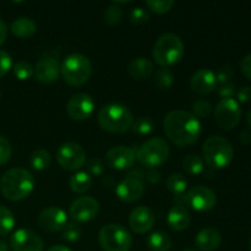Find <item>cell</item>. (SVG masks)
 Instances as JSON below:
<instances>
[{"label": "cell", "mask_w": 251, "mask_h": 251, "mask_svg": "<svg viewBox=\"0 0 251 251\" xmlns=\"http://www.w3.org/2000/svg\"><path fill=\"white\" fill-rule=\"evenodd\" d=\"M163 129L169 141L184 147L198 141L201 134V123L193 113L173 110L164 118Z\"/></svg>", "instance_id": "obj_1"}, {"label": "cell", "mask_w": 251, "mask_h": 251, "mask_svg": "<svg viewBox=\"0 0 251 251\" xmlns=\"http://www.w3.org/2000/svg\"><path fill=\"white\" fill-rule=\"evenodd\" d=\"M34 189V178L25 168H12L5 172L0 180L1 194L10 201H21Z\"/></svg>", "instance_id": "obj_2"}, {"label": "cell", "mask_w": 251, "mask_h": 251, "mask_svg": "<svg viewBox=\"0 0 251 251\" xmlns=\"http://www.w3.org/2000/svg\"><path fill=\"white\" fill-rule=\"evenodd\" d=\"M98 123L103 130L110 134H124L131 129L134 117L129 108L125 105L110 103L100 110Z\"/></svg>", "instance_id": "obj_3"}, {"label": "cell", "mask_w": 251, "mask_h": 251, "mask_svg": "<svg viewBox=\"0 0 251 251\" xmlns=\"http://www.w3.org/2000/svg\"><path fill=\"white\" fill-rule=\"evenodd\" d=\"M184 43L176 34L166 33L159 37L154 43L152 56L162 68L176 65L184 56Z\"/></svg>", "instance_id": "obj_4"}, {"label": "cell", "mask_w": 251, "mask_h": 251, "mask_svg": "<svg viewBox=\"0 0 251 251\" xmlns=\"http://www.w3.org/2000/svg\"><path fill=\"white\" fill-rule=\"evenodd\" d=\"M203 159L212 169H223L230 164L234 157V149L227 139L211 136L203 142Z\"/></svg>", "instance_id": "obj_5"}, {"label": "cell", "mask_w": 251, "mask_h": 251, "mask_svg": "<svg viewBox=\"0 0 251 251\" xmlns=\"http://www.w3.org/2000/svg\"><path fill=\"white\" fill-rule=\"evenodd\" d=\"M60 73L64 81L73 87L85 85L92 74V65L87 56L73 53L64 59L60 66Z\"/></svg>", "instance_id": "obj_6"}, {"label": "cell", "mask_w": 251, "mask_h": 251, "mask_svg": "<svg viewBox=\"0 0 251 251\" xmlns=\"http://www.w3.org/2000/svg\"><path fill=\"white\" fill-rule=\"evenodd\" d=\"M136 153V159L142 167L156 169L167 162L169 157V146L162 137H153L141 145Z\"/></svg>", "instance_id": "obj_7"}, {"label": "cell", "mask_w": 251, "mask_h": 251, "mask_svg": "<svg viewBox=\"0 0 251 251\" xmlns=\"http://www.w3.org/2000/svg\"><path fill=\"white\" fill-rule=\"evenodd\" d=\"M98 240L104 251H129L132 244L130 233L120 225H107L100 230Z\"/></svg>", "instance_id": "obj_8"}, {"label": "cell", "mask_w": 251, "mask_h": 251, "mask_svg": "<svg viewBox=\"0 0 251 251\" xmlns=\"http://www.w3.org/2000/svg\"><path fill=\"white\" fill-rule=\"evenodd\" d=\"M242 118V109L234 98H225L215 108V120L223 130H232L238 126Z\"/></svg>", "instance_id": "obj_9"}, {"label": "cell", "mask_w": 251, "mask_h": 251, "mask_svg": "<svg viewBox=\"0 0 251 251\" xmlns=\"http://www.w3.org/2000/svg\"><path fill=\"white\" fill-rule=\"evenodd\" d=\"M56 161L65 171H76L86 162V151L76 142H65L56 151Z\"/></svg>", "instance_id": "obj_10"}, {"label": "cell", "mask_w": 251, "mask_h": 251, "mask_svg": "<svg viewBox=\"0 0 251 251\" xmlns=\"http://www.w3.org/2000/svg\"><path fill=\"white\" fill-rule=\"evenodd\" d=\"M186 202L189 207L198 212H206L212 210L217 202V196L212 189L198 185L186 193Z\"/></svg>", "instance_id": "obj_11"}, {"label": "cell", "mask_w": 251, "mask_h": 251, "mask_svg": "<svg viewBox=\"0 0 251 251\" xmlns=\"http://www.w3.org/2000/svg\"><path fill=\"white\" fill-rule=\"evenodd\" d=\"M95 110V100L87 93H76L66 104V113L73 120H86Z\"/></svg>", "instance_id": "obj_12"}, {"label": "cell", "mask_w": 251, "mask_h": 251, "mask_svg": "<svg viewBox=\"0 0 251 251\" xmlns=\"http://www.w3.org/2000/svg\"><path fill=\"white\" fill-rule=\"evenodd\" d=\"M10 247L14 251H43L44 244L36 232L22 228L11 235Z\"/></svg>", "instance_id": "obj_13"}, {"label": "cell", "mask_w": 251, "mask_h": 251, "mask_svg": "<svg viewBox=\"0 0 251 251\" xmlns=\"http://www.w3.org/2000/svg\"><path fill=\"white\" fill-rule=\"evenodd\" d=\"M145 185L141 178L127 174L115 188V194L122 201L126 203L135 202L144 195Z\"/></svg>", "instance_id": "obj_14"}, {"label": "cell", "mask_w": 251, "mask_h": 251, "mask_svg": "<svg viewBox=\"0 0 251 251\" xmlns=\"http://www.w3.org/2000/svg\"><path fill=\"white\" fill-rule=\"evenodd\" d=\"M100 203L91 196H81L73 201L70 206V216L76 222H88L98 215Z\"/></svg>", "instance_id": "obj_15"}, {"label": "cell", "mask_w": 251, "mask_h": 251, "mask_svg": "<svg viewBox=\"0 0 251 251\" xmlns=\"http://www.w3.org/2000/svg\"><path fill=\"white\" fill-rule=\"evenodd\" d=\"M107 164L113 169L125 171L131 168L136 161V153L132 149L126 146H117L110 149L105 154Z\"/></svg>", "instance_id": "obj_16"}, {"label": "cell", "mask_w": 251, "mask_h": 251, "mask_svg": "<svg viewBox=\"0 0 251 251\" xmlns=\"http://www.w3.org/2000/svg\"><path fill=\"white\" fill-rule=\"evenodd\" d=\"M66 223H68L66 213L59 207L44 208L38 216V226L42 229L49 233L63 230Z\"/></svg>", "instance_id": "obj_17"}, {"label": "cell", "mask_w": 251, "mask_h": 251, "mask_svg": "<svg viewBox=\"0 0 251 251\" xmlns=\"http://www.w3.org/2000/svg\"><path fill=\"white\" fill-rule=\"evenodd\" d=\"M154 225V215L146 206H137L129 216V226L137 234H145Z\"/></svg>", "instance_id": "obj_18"}, {"label": "cell", "mask_w": 251, "mask_h": 251, "mask_svg": "<svg viewBox=\"0 0 251 251\" xmlns=\"http://www.w3.org/2000/svg\"><path fill=\"white\" fill-rule=\"evenodd\" d=\"M60 65L53 56H42L34 66V76L41 83H51L58 80Z\"/></svg>", "instance_id": "obj_19"}, {"label": "cell", "mask_w": 251, "mask_h": 251, "mask_svg": "<svg viewBox=\"0 0 251 251\" xmlns=\"http://www.w3.org/2000/svg\"><path fill=\"white\" fill-rule=\"evenodd\" d=\"M217 86L216 75L208 69H201L196 71L190 80V88L199 95H207L212 92Z\"/></svg>", "instance_id": "obj_20"}, {"label": "cell", "mask_w": 251, "mask_h": 251, "mask_svg": "<svg viewBox=\"0 0 251 251\" xmlns=\"http://www.w3.org/2000/svg\"><path fill=\"white\" fill-rule=\"evenodd\" d=\"M222 243V235L215 228H205L195 237V244L201 251H213Z\"/></svg>", "instance_id": "obj_21"}, {"label": "cell", "mask_w": 251, "mask_h": 251, "mask_svg": "<svg viewBox=\"0 0 251 251\" xmlns=\"http://www.w3.org/2000/svg\"><path fill=\"white\" fill-rule=\"evenodd\" d=\"M167 222H168L171 229L181 232L189 227L191 222V216L189 211L183 206H173L168 213Z\"/></svg>", "instance_id": "obj_22"}, {"label": "cell", "mask_w": 251, "mask_h": 251, "mask_svg": "<svg viewBox=\"0 0 251 251\" xmlns=\"http://www.w3.org/2000/svg\"><path fill=\"white\" fill-rule=\"evenodd\" d=\"M127 71L134 80H146L153 74V64L146 58H136L129 64Z\"/></svg>", "instance_id": "obj_23"}, {"label": "cell", "mask_w": 251, "mask_h": 251, "mask_svg": "<svg viewBox=\"0 0 251 251\" xmlns=\"http://www.w3.org/2000/svg\"><path fill=\"white\" fill-rule=\"evenodd\" d=\"M11 32L19 38H28L37 32V25L29 17H19L11 24Z\"/></svg>", "instance_id": "obj_24"}, {"label": "cell", "mask_w": 251, "mask_h": 251, "mask_svg": "<svg viewBox=\"0 0 251 251\" xmlns=\"http://www.w3.org/2000/svg\"><path fill=\"white\" fill-rule=\"evenodd\" d=\"M147 247L151 251H169L172 239L166 232H153L147 238Z\"/></svg>", "instance_id": "obj_25"}, {"label": "cell", "mask_w": 251, "mask_h": 251, "mask_svg": "<svg viewBox=\"0 0 251 251\" xmlns=\"http://www.w3.org/2000/svg\"><path fill=\"white\" fill-rule=\"evenodd\" d=\"M92 186V178L86 172H77L70 178V189L76 194H83Z\"/></svg>", "instance_id": "obj_26"}, {"label": "cell", "mask_w": 251, "mask_h": 251, "mask_svg": "<svg viewBox=\"0 0 251 251\" xmlns=\"http://www.w3.org/2000/svg\"><path fill=\"white\" fill-rule=\"evenodd\" d=\"M154 85L162 91L169 90L174 83V74L171 69L161 68L154 73Z\"/></svg>", "instance_id": "obj_27"}, {"label": "cell", "mask_w": 251, "mask_h": 251, "mask_svg": "<svg viewBox=\"0 0 251 251\" xmlns=\"http://www.w3.org/2000/svg\"><path fill=\"white\" fill-rule=\"evenodd\" d=\"M29 163H31L32 168L36 171H44L50 164V153L43 149L36 150L32 152L31 157H29Z\"/></svg>", "instance_id": "obj_28"}, {"label": "cell", "mask_w": 251, "mask_h": 251, "mask_svg": "<svg viewBox=\"0 0 251 251\" xmlns=\"http://www.w3.org/2000/svg\"><path fill=\"white\" fill-rule=\"evenodd\" d=\"M166 185L168 190L173 193L174 196H176L184 194V191L186 190V186H188V181L183 174L173 173L167 178Z\"/></svg>", "instance_id": "obj_29"}, {"label": "cell", "mask_w": 251, "mask_h": 251, "mask_svg": "<svg viewBox=\"0 0 251 251\" xmlns=\"http://www.w3.org/2000/svg\"><path fill=\"white\" fill-rule=\"evenodd\" d=\"M183 168L191 176H198L203 171V161L198 154H188L183 159Z\"/></svg>", "instance_id": "obj_30"}, {"label": "cell", "mask_w": 251, "mask_h": 251, "mask_svg": "<svg viewBox=\"0 0 251 251\" xmlns=\"http://www.w3.org/2000/svg\"><path fill=\"white\" fill-rule=\"evenodd\" d=\"M15 227V217L9 208L0 206V235H7Z\"/></svg>", "instance_id": "obj_31"}, {"label": "cell", "mask_w": 251, "mask_h": 251, "mask_svg": "<svg viewBox=\"0 0 251 251\" xmlns=\"http://www.w3.org/2000/svg\"><path fill=\"white\" fill-rule=\"evenodd\" d=\"M154 122L150 117H140L132 123L131 130L137 135H149L153 131Z\"/></svg>", "instance_id": "obj_32"}, {"label": "cell", "mask_w": 251, "mask_h": 251, "mask_svg": "<svg viewBox=\"0 0 251 251\" xmlns=\"http://www.w3.org/2000/svg\"><path fill=\"white\" fill-rule=\"evenodd\" d=\"M12 71H14V75L21 81L29 80L34 75V68L28 61L25 60L17 61L14 68H12Z\"/></svg>", "instance_id": "obj_33"}, {"label": "cell", "mask_w": 251, "mask_h": 251, "mask_svg": "<svg viewBox=\"0 0 251 251\" xmlns=\"http://www.w3.org/2000/svg\"><path fill=\"white\" fill-rule=\"evenodd\" d=\"M123 17V10L122 7L118 6L117 4H112L105 9L104 11V21L105 24L109 26H114V25L119 24L120 20Z\"/></svg>", "instance_id": "obj_34"}, {"label": "cell", "mask_w": 251, "mask_h": 251, "mask_svg": "<svg viewBox=\"0 0 251 251\" xmlns=\"http://www.w3.org/2000/svg\"><path fill=\"white\" fill-rule=\"evenodd\" d=\"M147 7L156 14H166L174 6L173 0H149L146 1Z\"/></svg>", "instance_id": "obj_35"}, {"label": "cell", "mask_w": 251, "mask_h": 251, "mask_svg": "<svg viewBox=\"0 0 251 251\" xmlns=\"http://www.w3.org/2000/svg\"><path fill=\"white\" fill-rule=\"evenodd\" d=\"M80 237H81V228L80 226H78V223L76 222L66 223L63 232L64 239L68 240V242L70 243H75L80 239Z\"/></svg>", "instance_id": "obj_36"}, {"label": "cell", "mask_w": 251, "mask_h": 251, "mask_svg": "<svg viewBox=\"0 0 251 251\" xmlns=\"http://www.w3.org/2000/svg\"><path fill=\"white\" fill-rule=\"evenodd\" d=\"M212 112V105L208 100H196L193 104V114L196 118H207L208 115Z\"/></svg>", "instance_id": "obj_37"}, {"label": "cell", "mask_w": 251, "mask_h": 251, "mask_svg": "<svg viewBox=\"0 0 251 251\" xmlns=\"http://www.w3.org/2000/svg\"><path fill=\"white\" fill-rule=\"evenodd\" d=\"M215 75L217 83L225 85V83L230 82V80L233 78V76H234V69L229 65H223L218 69V71Z\"/></svg>", "instance_id": "obj_38"}, {"label": "cell", "mask_w": 251, "mask_h": 251, "mask_svg": "<svg viewBox=\"0 0 251 251\" xmlns=\"http://www.w3.org/2000/svg\"><path fill=\"white\" fill-rule=\"evenodd\" d=\"M11 145L9 140L4 136H0V166H4L11 158Z\"/></svg>", "instance_id": "obj_39"}, {"label": "cell", "mask_w": 251, "mask_h": 251, "mask_svg": "<svg viewBox=\"0 0 251 251\" xmlns=\"http://www.w3.org/2000/svg\"><path fill=\"white\" fill-rule=\"evenodd\" d=\"M130 20H131L132 24L142 25L146 24V22L149 21L150 15L149 12L145 9H142V7H135V9H132L131 12H130Z\"/></svg>", "instance_id": "obj_40"}, {"label": "cell", "mask_w": 251, "mask_h": 251, "mask_svg": "<svg viewBox=\"0 0 251 251\" xmlns=\"http://www.w3.org/2000/svg\"><path fill=\"white\" fill-rule=\"evenodd\" d=\"M12 68V59L7 51L0 49V77L6 75Z\"/></svg>", "instance_id": "obj_41"}, {"label": "cell", "mask_w": 251, "mask_h": 251, "mask_svg": "<svg viewBox=\"0 0 251 251\" xmlns=\"http://www.w3.org/2000/svg\"><path fill=\"white\" fill-rule=\"evenodd\" d=\"M86 167H87L88 172L92 176H100L104 171V166H103L102 161L98 158H91L86 162Z\"/></svg>", "instance_id": "obj_42"}, {"label": "cell", "mask_w": 251, "mask_h": 251, "mask_svg": "<svg viewBox=\"0 0 251 251\" xmlns=\"http://www.w3.org/2000/svg\"><path fill=\"white\" fill-rule=\"evenodd\" d=\"M218 95H220L222 100H225V98H233L237 95L235 85L233 82H227L225 85H221L220 90H218Z\"/></svg>", "instance_id": "obj_43"}, {"label": "cell", "mask_w": 251, "mask_h": 251, "mask_svg": "<svg viewBox=\"0 0 251 251\" xmlns=\"http://www.w3.org/2000/svg\"><path fill=\"white\" fill-rule=\"evenodd\" d=\"M240 70H242L243 75L247 78H249L251 81V53L245 55L242 59V63H240Z\"/></svg>", "instance_id": "obj_44"}, {"label": "cell", "mask_w": 251, "mask_h": 251, "mask_svg": "<svg viewBox=\"0 0 251 251\" xmlns=\"http://www.w3.org/2000/svg\"><path fill=\"white\" fill-rule=\"evenodd\" d=\"M237 97L240 103H248L251 100V87L250 86H244L237 91Z\"/></svg>", "instance_id": "obj_45"}, {"label": "cell", "mask_w": 251, "mask_h": 251, "mask_svg": "<svg viewBox=\"0 0 251 251\" xmlns=\"http://www.w3.org/2000/svg\"><path fill=\"white\" fill-rule=\"evenodd\" d=\"M146 179L151 184H158L161 181V174L157 169H150L146 173Z\"/></svg>", "instance_id": "obj_46"}, {"label": "cell", "mask_w": 251, "mask_h": 251, "mask_svg": "<svg viewBox=\"0 0 251 251\" xmlns=\"http://www.w3.org/2000/svg\"><path fill=\"white\" fill-rule=\"evenodd\" d=\"M7 37V26L1 19H0V46L5 42Z\"/></svg>", "instance_id": "obj_47"}, {"label": "cell", "mask_w": 251, "mask_h": 251, "mask_svg": "<svg viewBox=\"0 0 251 251\" xmlns=\"http://www.w3.org/2000/svg\"><path fill=\"white\" fill-rule=\"evenodd\" d=\"M240 142H242L243 145H248L251 142V132L249 130H244V131H242V134H240Z\"/></svg>", "instance_id": "obj_48"}, {"label": "cell", "mask_w": 251, "mask_h": 251, "mask_svg": "<svg viewBox=\"0 0 251 251\" xmlns=\"http://www.w3.org/2000/svg\"><path fill=\"white\" fill-rule=\"evenodd\" d=\"M47 251H71L69 248L64 247V245H54V247H51L50 249H48Z\"/></svg>", "instance_id": "obj_49"}, {"label": "cell", "mask_w": 251, "mask_h": 251, "mask_svg": "<svg viewBox=\"0 0 251 251\" xmlns=\"http://www.w3.org/2000/svg\"><path fill=\"white\" fill-rule=\"evenodd\" d=\"M0 251H9V247L4 240L0 239Z\"/></svg>", "instance_id": "obj_50"}, {"label": "cell", "mask_w": 251, "mask_h": 251, "mask_svg": "<svg viewBox=\"0 0 251 251\" xmlns=\"http://www.w3.org/2000/svg\"><path fill=\"white\" fill-rule=\"evenodd\" d=\"M247 123H248V125H249V127L251 129V108H250L249 112H248V115H247Z\"/></svg>", "instance_id": "obj_51"}, {"label": "cell", "mask_w": 251, "mask_h": 251, "mask_svg": "<svg viewBox=\"0 0 251 251\" xmlns=\"http://www.w3.org/2000/svg\"><path fill=\"white\" fill-rule=\"evenodd\" d=\"M184 251H198V250H194V249H186V250H184Z\"/></svg>", "instance_id": "obj_52"}, {"label": "cell", "mask_w": 251, "mask_h": 251, "mask_svg": "<svg viewBox=\"0 0 251 251\" xmlns=\"http://www.w3.org/2000/svg\"><path fill=\"white\" fill-rule=\"evenodd\" d=\"M249 248H250V251H251V239H250V242H249Z\"/></svg>", "instance_id": "obj_53"}, {"label": "cell", "mask_w": 251, "mask_h": 251, "mask_svg": "<svg viewBox=\"0 0 251 251\" xmlns=\"http://www.w3.org/2000/svg\"><path fill=\"white\" fill-rule=\"evenodd\" d=\"M0 97H1V92H0Z\"/></svg>", "instance_id": "obj_54"}]
</instances>
